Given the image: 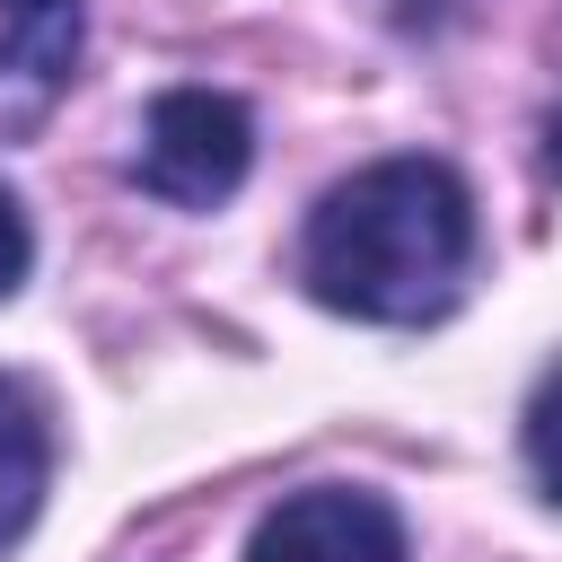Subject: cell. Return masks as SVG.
I'll return each mask as SVG.
<instances>
[{"label": "cell", "mask_w": 562, "mask_h": 562, "mask_svg": "<svg viewBox=\"0 0 562 562\" xmlns=\"http://www.w3.org/2000/svg\"><path fill=\"white\" fill-rule=\"evenodd\" d=\"M246 562H413V553H404V518L378 492L307 483L255 518Z\"/></svg>", "instance_id": "3957f363"}, {"label": "cell", "mask_w": 562, "mask_h": 562, "mask_svg": "<svg viewBox=\"0 0 562 562\" xmlns=\"http://www.w3.org/2000/svg\"><path fill=\"white\" fill-rule=\"evenodd\" d=\"M527 474H536V492L562 509V369L527 395Z\"/></svg>", "instance_id": "8992f818"}, {"label": "cell", "mask_w": 562, "mask_h": 562, "mask_svg": "<svg viewBox=\"0 0 562 562\" xmlns=\"http://www.w3.org/2000/svg\"><path fill=\"white\" fill-rule=\"evenodd\" d=\"M44 474H53V439H44V413L18 378H0V553L35 527L44 509Z\"/></svg>", "instance_id": "277c9868"}, {"label": "cell", "mask_w": 562, "mask_h": 562, "mask_svg": "<svg viewBox=\"0 0 562 562\" xmlns=\"http://www.w3.org/2000/svg\"><path fill=\"white\" fill-rule=\"evenodd\" d=\"M79 61V0H0V79L53 97Z\"/></svg>", "instance_id": "5b68a950"}, {"label": "cell", "mask_w": 562, "mask_h": 562, "mask_svg": "<svg viewBox=\"0 0 562 562\" xmlns=\"http://www.w3.org/2000/svg\"><path fill=\"white\" fill-rule=\"evenodd\" d=\"M474 263V193L439 158H378L342 176L307 211L299 272L334 316L360 325H430L465 290Z\"/></svg>", "instance_id": "6da1fadb"}, {"label": "cell", "mask_w": 562, "mask_h": 562, "mask_svg": "<svg viewBox=\"0 0 562 562\" xmlns=\"http://www.w3.org/2000/svg\"><path fill=\"white\" fill-rule=\"evenodd\" d=\"M255 167V114L220 88H167L149 114H140V149H132V176L140 193L176 202V211H211L246 184Z\"/></svg>", "instance_id": "7a4b0ae2"}, {"label": "cell", "mask_w": 562, "mask_h": 562, "mask_svg": "<svg viewBox=\"0 0 562 562\" xmlns=\"http://www.w3.org/2000/svg\"><path fill=\"white\" fill-rule=\"evenodd\" d=\"M26 263H35V237H26V211H18V193L0 184V299L26 281Z\"/></svg>", "instance_id": "52a82bcc"}, {"label": "cell", "mask_w": 562, "mask_h": 562, "mask_svg": "<svg viewBox=\"0 0 562 562\" xmlns=\"http://www.w3.org/2000/svg\"><path fill=\"white\" fill-rule=\"evenodd\" d=\"M544 167H553V184H562V105H553V123H544Z\"/></svg>", "instance_id": "ba28073f"}]
</instances>
